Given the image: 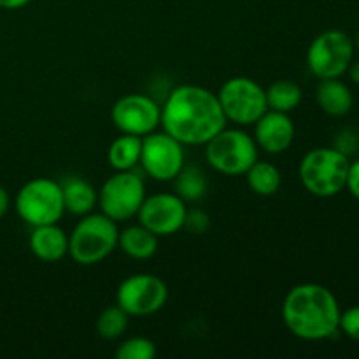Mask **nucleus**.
Here are the masks:
<instances>
[{"mask_svg": "<svg viewBox=\"0 0 359 359\" xmlns=\"http://www.w3.org/2000/svg\"><path fill=\"white\" fill-rule=\"evenodd\" d=\"M354 48H356L358 53H359V32H358V35H356V42H354Z\"/></svg>", "mask_w": 359, "mask_h": 359, "instance_id": "2f4dec72", "label": "nucleus"}, {"mask_svg": "<svg viewBox=\"0 0 359 359\" xmlns=\"http://www.w3.org/2000/svg\"><path fill=\"white\" fill-rule=\"evenodd\" d=\"M226 123L217 93L198 84L175 86L161 105L163 132L182 146H205Z\"/></svg>", "mask_w": 359, "mask_h": 359, "instance_id": "f257e3e1", "label": "nucleus"}, {"mask_svg": "<svg viewBox=\"0 0 359 359\" xmlns=\"http://www.w3.org/2000/svg\"><path fill=\"white\" fill-rule=\"evenodd\" d=\"M265 93L266 105H269L270 111L286 112V114L293 112L302 104V98H304L302 88L294 81L290 79L276 81L269 88H265Z\"/></svg>", "mask_w": 359, "mask_h": 359, "instance_id": "412c9836", "label": "nucleus"}, {"mask_svg": "<svg viewBox=\"0 0 359 359\" xmlns=\"http://www.w3.org/2000/svg\"><path fill=\"white\" fill-rule=\"evenodd\" d=\"M340 305L323 284L305 283L291 287L283 302V321L291 335L309 342L326 340L339 332Z\"/></svg>", "mask_w": 359, "mask_h": 359, "instance_id": "f03ea898", "label": "nucleus"}, {"mask_svg": "<svg viewBox=\"0 0 359 359\" xmlns=\"http://www.w3.org/2000/svg\"><path fill=\"white\" fill-rule=\"evenodd\" d=\"M146 196L144 179L135 170L114 172L98 189V207L116 223H126L137 217Z\"/></svg>", "mask_w": 359, "mask_h": 359, "instance_id": "6e6552de", "label": "nucleus"}, {"mask_svg": "<svg viewBox=\"0 0 359 359\" xmlns=\"http://www.w3.org/2000/svg\"><path fill=\"white\" fill-rule=\"evenodd\" d=\"M18 216L32 228L60 223L65 214L62 184L49 177H35L25 182L14 200Z\"/></svg>", "mask_w": 359, "mask_h": 359, "instance_id": "39448f33", "label": "nucleus"}, {"mask_svg": "<svg viewBox=\"0 0 359 359\" xmlns=\"http://www.w3.org/2000/svg\"><path fill=\"white\" fill-rule=\"evenodd\" d=\"M168 286L154 273H133L126 277L116 291V305L130 318H147L165 307Z\"/></svg>", "mask_w": 359, "mask_h": 359, "instance_id": "9d476101", "label": "nucleus"}, {"mask_svg": "<svg viewBox=\"0 0 359 359\" xmlns=\"http://www.w3.org/2000/svg\"><path fill=\"white\" fill-rule=\"evenodd\" d=\"M9 207H11L9 193H7V189L4 188V186H0V219L6 216L7 210H9Z\"/></svg>", "mask_w": 359, "mask_h": 359, "instance_id": "c85d7f7f", "label": "nucleus"}, {"mask_svg": "<svg viewBox=\"0 0 359 359\" xmlns=\"http://www.w3.org/2000/svg\"><path fill=\"white\" fill-rule=\"evenodd\" d=\"M119 228L102 212H90L79 219L69 235V256L83 266L102 263L118 248Z\"/></svg>", "mask_w": 359, "mask_h": 359, "instance_id": "7ed1b4c3", "label": "nucleus"}, {"mask_svg": "<svg viewBox=\"0 0 359 359\" xmlns=\"http://www.w3.org/2000/svg\"><path fill=\"white\" fill-rule=\"evenodd\" d=\"M354 58V42L344 30H326L311 42L307 51L309 70L318 79H339Z\"/></svg>", "mask_w": 359, "mask_h": 359, "instance_id": "1a4fd4ad", "label": "nucleus"}, {"mask_svg": "<svg viewBox=\"0 0 359 359\" xmlns=\"http://www.w3.org/2000/svg\"><path fill=\"white\" fill-rule=\"evenodd\" d=\"M226 121L251 126L269 111L265 88L251 77L237 76L224 81L217 91Z\"/></svg>", "mask_w": 359, "mask_h": 359, "instance_id": "0eeeda50", "label": "nucleus"}, {"mask_svg": "<svg viewBox=\"0 0 359 359\" xmlns=\"http://www.w3.org/2000/svg\"><path fill=\"white\" fill-rule=\"evenodd\" d=\"M245 179H248L249 188L259 196H273L283 184V175L279 168L270 161H262L259 158L245 172Z\"/></svg>", "mask_w": 359, "mask_h": 359, "instance_id": "aec40b11", "label": "nucleus"}, {"mask_svg": "<svg viewBox=\"0 0 359 359\" xmlns=\"http://www.w3.org/2000/svg\"><path fill=\"white\" fill-rule=\"evenodd\" d=\"M112 123L121 133L146 137L161 123V105L144 93H128L114 102Z\"/></svg>", "mask_w": 359, "mask_h": 359, "instance_id": "f8f14e48", "label": "nucleus"}, {"mask_svg": "<svg viewBox=\"0 0 359 359\" xmlns=\"http://www.w3.org/2000/svg\"><path fill=\"white\" fill-rule=\"evenodd\" d=\"M255 140L259 149L269 154H280L294 140V123L286 112L266 111L255 123Z\"/></svg>", "mask_w": 359, "mask_h": 359, "instance_id": "4468645a", "label": "nucleus"}, {"mask_svg": "<svg viewBox=\"0 0 359 359\" xmlns=\"http://www.w3.org/2000/svg\"><path fill=\"white\" fill-rule=\"evenodd\" d=\"M258 149L255 137L245 130L224 126L205 144V160L223 175H245L258 160Z\"/></svg>", "mask_w": 359, "mask_h": 359, "instance_id": "423d86ee", "label": "nucleus"}, {"mask_svg": "<svg viewBox=\"0 0 359 359\" xmlns=\"http://www.w3.org/2000/svg\"><path fill=\"white\" fill-rule=\"evenodd\" d=\"M186 210L188 203L175 193H154L144 198L137 217L156 237H170L184 226Z\"/></svg>", "mask_w": 359, "mask_h": 359, "instance_id": "ddd939ff", "label": "nucleus"}, {"mask_svg": "<svg viewBox=\"0 0 359 359\" xmlns=\"http://www.w3.org/2000/svg\"><path fill=\"white\" fill-rule=\"evenodd\" d=\"M339 330L351 340L359 342V305H354L340 314Z\"/></svg>", "mask_w": 359, "mask_h": 359, "instance_id": "393cba45", "label": "nucleus"}, {"mask_svg": "<svg viewBox=\"0 0 359 359\" xmlns=\"http://www.w3.org/2000/svg\"><path fill=\"white\" fill-rule=\"evenodd\" d=\"M60 184H62L65 212L83 217L93 212L95 205H98V191L84 177L69 175L67 179L60 181Z\"/></svg>", "mask_w": 359, "mask_h": 359, "instance_id": "dca6fc26", "label": "nucleus"}, {"mask_svg": "<svg viewBox=\"0 0 359 359\" xmlns=\"http://www.w3.org/2000/svg\"><path fill=\"white\" fill-rule=\"evenodd\" d=\"M175 195L181 196L186 203H195L205 196L207 177L200 167H182L174 179Z\"/></svg>", "mask_w": 359, "mask_h": 359, "instance_id": "4be33fe9", "label": "nucleus"}, {"mask_svg": "<svg viewBox=\"0 0 359 359\" xmlns=\"http://www.w3.org/2000/svg\"><path fill=\"white\" fill-rule=\"evenodd\" d=\"M140 153H142V137L121 133L109 146V165L116 172L135 170L137 165H140Z\"/></svg>", "mask_w": 359, "mask_h": 359, "instance_id": "6ab92c4d", "label": "nucleus"}, {"mask_svg": "<svg viewBox=\"0 0 359 359\" xmlns=\"http://www.w3.org/2000/svg\"><path fill=\"white\" fill-rule=\"evenodd\" d=\"M333 147L339 149L340 153L351 156L353 153H356L359 147V135L358 132H354L353 128H346L335 137V142H333Z\"/></svg>", "mask_w": 359, "mask_h": 359, "instance_id": "bb28decb", "label": "nucleus"}, {"mask_svg": "<svg viewBox=\"0 0 359 359\" xmlns=\"http://www.w3.org/2000/svg\"><path fill=\"white\" fill-rule=\"evenodd\" d=\"M140 167L154 181H174L184 167V146L167 132L154 130L149 135L142 137Z\"/></svg>", "mask_w": 359, "mask_h": 359, "instance_id": "9b49d317", "label": "nucleus"}, {"mask_svg": "<svg viewBox=\"0 0 359 359\" xmlns=\"http://www.w3.org/2000/svg\"><path fill=\"white\" fill-rule=\"evenodd\" d=\"M347 74H349L351 81H353L354 84H359V62L351 63L349 69H347Z\"/></svg>", "mask_w": 359, "mask_h": 359, "instance_id": "7c9ffc66", "label": "nucleus"}, {"mask_svg": "<svg viewBox=\"0 0 359 359\" xmlns=\"http://www.w3.org/2000/svg\"><path fill=\"white\" fill-rule=\"evenodd\" d=\"M209 216L207 212L200 209H191V210H186V217H184V226L182 230H188L189 233H195V235H202L209 230Z\"/></svg>", "mask_w": 359, "mask_h": 359, "instance_id": "a878e982", "label": "nucleus"}, {"mask_svg": "<svg viewBox=\"0 0 359 359\" xmlns=\"http://www.w3.org/2000/svg\"><path fill=\"white\" fill-rule=\"evenodd\" d=\"M349 156L335 147H318L302 158L298 175L311 195L330 198L346 189Z\"/></svg>", "mask_w": 359, "mask_h": 359, "instance_id": "20e7f679", "label": "nucleus"}, {"mask_svg": "<svg viewBox=\"0 0 359 359\" xmlns=\"http://www.w3.org/2000/svg\"><path fill=\"white\" fill-rule=\"evenodd\" d=\"M128 319L130 316L119 305H112L100 312L97 323H95V328H97L98 335L105 340L121 339L128 328Z\"/></svg>", "mask_w": 359, "mask_h": 359, "instance_id": "5701e85b", "label": "nucleus"}, {"mask_svg": "<svg viewBox=\"0 0 359 359\" xmlns=\"http://www.w3.org/2000/svg\"><path fill=\"white\" fill-rule=\"evenodd\" d=\"M32 0H0V9H7V11H16L21 9V7L28 6Z\"/></svg>", "mask_w": 359, "mask_h": 359, "instance_id": "c756f323", "label": "nucleus"}, {"mask_svg": "<svg viewBox=\"0 0 359 359\" xmlns=\"http://www.w3.org/2000/svg\"><path fill=\"white\" fill-rule=\"evenodd\" d=\"M316 98L321 111L333 118L349 114L354 105V97L349 86L340 79H321L316 90Z\"/></svg>", "mask_w": 359, "mask_h": 359, "instance_id": "f3484780", "label": "nucleus"}, {"mask_svg": "<svg viewBox=\"0 0 359 359\" xmlns=\"http://www.w3.org/2000/svg\"><path fill=\"white\" fill-rule=\"evenodd\" d=\"M346 188L349 189V193L354 196V198L359 200V160L353 161V163L349 165Z\"/></svg>", "mask_w": 359, "mask_h": 359, "instance_id": "cd10ccee", "label": "nucleus"}, {"mask_svg": "<svg viewBox=\"0 0 359 359\" xmlns=\"http://www.w3.org/2000/svg\"><path fill=\"white\" fill-rule=\"evenodd\" d=\"M156 354V344L146 337H132L123 340L116 349L118 359H154Z\"/></svg>", "mask_w": 359, "mask_h": 359, "instance_id": "b1692460", "label": "nucleus"}, {"mask_svg": "<svg viewBox=\"0 0 359 359\" xmlns=\"http://www.w3.org/2000/svg\"><path fill=\"white\" fill-rule=\"evenodd\" d=\"M158 238L151 230H147L142 224H132L125 230L119 231L118 248L125 252L128 258L144 262L151 259L158 251Z\"/></svg>", "mask_w": 359, "mask_h": 359, "instance_id": "a211bd4d", "label": "nucleus"}, {"mask_svg": "<svg viewBox=\"0 0 359 359\" xmlns=\"http://www.w3.org/2000/svg\"><path fill=\"white\" fill-rule=\"evenodd\" d=\"M28 244L32 255L44 263H58L69 255V235L58 223L35 226Z\"/></svg>", "mask_w": 359, "mask_h": 359, "instance_id": "2eb2a0df", "label": "nucleus"}]
</instances>
